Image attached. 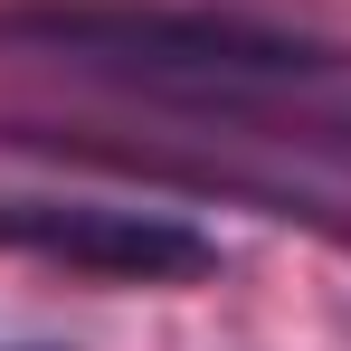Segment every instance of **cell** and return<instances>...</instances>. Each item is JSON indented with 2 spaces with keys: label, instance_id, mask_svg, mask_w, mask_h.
I'll return each instance as SVG.
<instances>
[{
  "label": "cell",
  "instance_id": "cell-1",
  "mask_svg": "<svg viewBox=\"0 0 351 351\" xmlns=\"http://www.w3.org/2000/svg\"><path fill=\"white\" fill-rule=\"evenodd\" d=\"M0 48L152 86H285L323 76L332 48L237 10H162V0H0Z\"/></svg>",
  "mask_w": 351,
  "mask_h": 351
},
{
  "label": "cell",
  "instance_id": "cell-2",
  "mask_svg": "<svg viewBox=\"0 0 351 351\" xmlns=\"http://www.w3.org/2000/svg\"><path fill=\"white\" fill-rule=\"evenodd\" d=\"M0 256H48L105 285H199L219 276V237L171 209H114V199H0Z\"/></svg>",
  "mask_w": 351,
  "mask_h": 351
}]
</instances>
